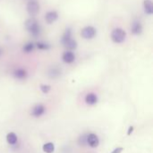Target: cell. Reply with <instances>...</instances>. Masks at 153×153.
I'll use <instances>...</instances> for the list:
<instances>
[{
	"label": "cell",
	"instance_id": "obj_1",
	"mask_svg": "<svg viewBox=\"0 0 153 153\" xmlns=\"http://www.w3.org/2000/svg\"><path fill=\"white\" fill-rule=\"evenodd\" d=\"M25 27L27 31L34 37H37L40 33V26L35 19H29L25 23Z\"/></svg>",
	"mask_w": 153,
	"mask_h": 153
},
{
	"label": "cell",
	"instance_id": "obj_2",
	"mask_svg": "<svg viewBox=\"0 0 153 153\" xmlns=\"http://www.w3.org/2000/svg\"><path fill=\"white\" fill-rule=\"evenodd\" d=\"M126 32L121 28H116L111 32V39L115 43H122L125 41Z\"/></svg>",
	"mask_w": 153,
	"mask_h": 153
},
{
	"label": "cell",
	"instance_id": "obj_3",
	"mask_svg": "<svg viewBox=\"0 0 153 153\" xmlns=\"http://www.w3.org/2000/svg\"><path fill=\"white\" fill-rule=\"evenodd\" d=\"M96 33H97V31L93 26H86L81 32L82 37L86 40H91V39L94 38Z\"/></svg>",
	"mask_w": 153,
	"mask_h": 153
},
{
	"label": "cell",
	"instance_id": "obj_4",
	"mask_svg": "<svg viewBox=\"0 0 153 153\" xmlns=\"http://www.w3.org/2000/svg\"><path fill=\"white\" fill-rule=\"evenodd\" d=\"M26 9L30 15H35L39 11V5L36 0H30L28 2Z\"/></svg>",
	"mask_w": 153,
	"mask_h": 153
},
{
	"label": "cell",
	"instance_id": "obj_5",
	"mask_svg": "<svg viewBox=\"0 0 153 153\" xmlns=\"http://www.w3.org/2000/svg\"><path fill=\"white\" fill-rule=\"evenodd\" d=\"M45 113H46V107L42 104H38L32 108L30 114L33 117L39 118V117H41Z\"/></svg>",
	"mask_w": 153,
	"mask_h": 153
},
{
	"label": "cell",
	"instance_id": "obj_6",
	"mask_svg": "<svg viewBox=\"0 0 153 153\" xmlns=\"http://www.w3.org/2000/svg\"><path fill=\"white\" fill-rule=\"evenodd\" d=\"M87 145L91 148H97L100 145V139L95 133L87 134Z\"/></svg>",
	"mask_w": 153,
	"mask_h": 153
},
{
	"label": "cell",
	"instance_id": "obj_7",
	"mask_svg": "<svg viewBox=\"0 0 153 153\" xmlns=\"http://www.w3.org/2000/svg\"><path fill=\"white\" fill-rule=\"evenodd\" d=\"M13 76L15 79H19V80H24L27 78L28 77V72L26 69H22V68H19L13 70Z\"/></svg>",
	"mask_w": 153,
	"mask_h": 153
},
{
	"label": "cell",
	"instance_id": "obj_8",
	"mask_svg": "<svg viewBox=\"0 0 153 153\" xmlns=\"http://www.w3.org/2000/svg\"><path fill=\"white\" fill-rule=\"evenodd\" d=\"M131 32L134 35H139L142 33L143 32V25L141 23L140 21L138 20H134L133 23H132V25H131Z\"/></svg>",
	"mask_w": 153,
	"mask_h": 153
},
{
	"label": "cell",
	"instance_id": "obj_9",
	"mask_svg": "<svg viewBox=\"0 0 153 153\" xmlns=\"http://www.w3.org/2000/svg\"><path fill=\"white\" fill-rule=\"evenodd\" d=\"M62 60L66 64H71L75 60V55L71 50H66L62 55Z\"/></svg>",
	"mask_w": 153,
	"mask_h": 153
},
{
	"label": "cell",
	"instance_id": "obj_10",
	"mask_svg": "<svg viewBox=\"0 0 153 153\" xmlns=\"http://www.w3.org/2000/svg\"><path fill=\"white\" fill-rule=\"evenodd\" d=\"M85 103L89 106H94L98 103V96L95 93H88L85 96Z\"/></svg>",
	"mask_w": 153,
	"mask_h": 153
},
{
	"label": "cell",
	"instance_id": "obj_11",
	"mask_svg": "<svg viewBox=\"0 0 153 153\" xmlns=\"http://www.w3.org/2000/svg\"><path fill=\"white\" fill-rule=\"evenodd\" d=\"M57 18H58V14L56 11H49L45 15V20L49 24L56 22L57 20Z\"/></svg>",
	"mask_w": 153,
	"mask_h": 153
},
{
	"label": "cell",
	"instance_id": "obj_12",
	"mask_svg": "<svg viewBox=\"0 0 153 153\" xmlns=\"http://www.w3.org/2000/svg\"><path fill=\"white\" fill-rule=\"evenodd\" d=\"M48 75L50 78H53V79L57 78L61 75V70L57 67H52V68H50V69H48Z\"/></svg>",
	"mask_w": 153,
	"mask_h": 153
},
{
	"label": "cell",
	"instance_id": "obj_13",
	"mask_svg": "<svg viewBox=\"0 0 153 153\" xmlns=\"http://www.w3.org/2000/svg\"><path fill=\"white\" fill-rule=\"evenodd\" d=\"M6 142L9 145H16L17 142H18V137L14 133H9L6 135Z\"/></svg>",
	"mask_w": 153,
	"mask_h": 153
},
{
	"label": "cell",
	"instance_id": "obj_14",
	"mask_svg": "<svg viewBox=\"0 0 153 153\" xmlns=\"http://www.w3.org/2000/svg\"><path fill=\"white\" fill-rule=\"evenodd\" d=\"M63 45H64L66 49H68L69 50H75V49L77 48V42H76V41L74 40L73 38H71V39H69L68 41H66L65 43H63Z\"/></svg>",
	"mask_w": 153,
	"mask_h": 153
},
{
	"label": "cell",
	"instance_id": "obj_15",
	"mask_svg": "<svg viewBox=\"0 0 153 153\" xmlns=\"http://www.w3.org/2000/svg\"><path fill=\"white\" fill-rule=\"evenodd\" d=\"M143 8H144V11L146 14H152V0H144Z\"/></svg>",
	"mask_w": 153,
	"mask_h": 153
},
{
	"label": "cell",
	"instance_id": "obj_16",
	"mask_svg": "<svg viewBox=\"0 0 153 153\" xmlns=\"http://www.w3.org/2000/svg\"><path fill=\"white\" fill-rule=\"evenodd\" d=\"M42 150L45 153H53L55 151V145L53 142H47L43 145Z\"/></svg>",
	"mask_w": 153,
	"mask_h": 153
},
{
	"label": "cell",
	"instance_id": "obj_17",
	"mask_svg": "<svg viewBox=\"0 0 153 153\" xmlns=\"http://www.w3.org/2000/svg\"><path fill=\"white\" fill-rule=\"evenodd\" d=\"M72 38V29L71 28H67L65 30V32H64L63 36H62V39H61V42L62 43H65L66 41H68L69 39Z\"/></svg>",
	"mask_w": 153,
	"mask_h": 153
},
{
	"label": "cell",
	"instance_id": "obj_18",
	"mask_svg": "<svg viewBox=\"0 0 153 153\" xmlns=\"http://www.w3.org/2000/svg\"><path fill=\"white\" fill-rule=\"evenodd\" d=\"M87 134L88 133H83L78 138V144L80 146H87Z\"/></svg>",
	"mask_w": 153,
	"mask_h": 153
},
{
	"label": "cell",
	"instance_id": "obj_19",
	"mask_svg": "<svg viewBox=\"0 0 153 153\" xmlns=\"http://www.w3.org/2000/svg\"><path fill=\"white\" fill-rule=\"evenodd\" d=\"M34 48H35V45H34V43H32V42H28V43H26L24 46H23V51L24 52H26V53H30V52H31L33 50H34Z\"/></svg>",
	"mask_w": 153,
	"mask_h": 153
},
{
	"label": "cell",
	"instance_id": "obj_20",
	"mask_svg": "<svg viewBox=\"0 0 153 153\" xmlns=\"http://www.w3.org/2000/svg\"><path fill=\"white\" fill-rule=\"evenodd\" d=\"M37 48L39 50H48L50 48V45L47 42H43V41H39L37 42L36 44Z\"/></svg>",
	"mask_w": 153,
	"mask_h": 153
},
{
	"label": "cell",
	"instance_id": "obj_21",
	"mask_svg": "<svg viewBox=\"0 0 153 153\" xmlns=\"http://www.w3.org/2000/svg\"><path fill=\"white\" fill-rule=\"evenodd\" d=\"M39 88H40V90H41V92L43 94H48L51 90V86L46 85V84H42V85H40Z\"/></svg>",
	"mask_w": 153,
	"mask_h": 153
},
{
	"label": "cell",
	"instance_id": "obj_22",
	"mask_svg": "<svg viewBox=\"0 0 153 153\" xmlns=\"http://www.w3.org/2000/svg\"><path fill=\"white\" fill-rule=\"evenodd\" d=\"M124 151V149L122 147H118V148H116L115 150H113L110 153H121Z\"/></svg>",
	"mask_w": 153,
	"mask_h": 153
},
{
	"label": "cell",
	"instance_id": "obj_23",
	"mask_svg": "<svg viewBox=\"0 0 153 153\" xmlns=\"http://www.w3.org/2000/svg\"><path fill=\"white\" fill-rule=\"evenodd\" d=\"M134 132V127L133 126H130L129 129H128V132H127V135H131V133Z\"/></svg>",
	"mask_w": 153,
	"mask_h": 153
},
{
	"label": "cell",
	"instance_id": "obj_24",
	"mask_svg": "<svg viewBox=\"0 0 153 153\" xmlns=\"http://www.w3.org/2000/svg\"><path fill=\"white\" fill-rule=\"evenodd\" d=\"M2 54H3V50H2V49L0 48V56H1Z\"/></svg>",
	"mask_w": 153,
	"mask_h": 153
}]
</instances>
